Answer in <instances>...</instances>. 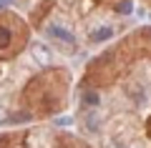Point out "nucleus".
I'll list each match as a JSON object with an SVG mask.
<instances>
[{
	"mask_svg": "<svg viewBox=\"0 0 151 148\" xmlns=\"http://www.w3.org/2000/svg\"><path fill=\"white\" fill-rule=\"evenodd\" d=\"M48 35H53V38H58V40H63V43H73V35H70L68 30H63V28H58V25H48Z\"/></svg>",
	"mask_w": 151,
	"mask_h": 148,
	"instance_id": "1",
	"label": "nucleus"
},
{
	"mask_svg": "<svg viewBox=\"0 0 151 148\" xmlns=\"http://www.w3.org/2000/svg\"><path fill=\"white\" fill-rule=\"evenodd\" d=\"M8 45H10V30H8L5 25H0V50L8 48Z\"/></svg>",
	"mask_w": 151,
	"mask_h": 148,
	"instance_id": "2",
	"label": "nucleus"
},
{
	"mask_svg": "<svg viewBox=\"0 0 151 148\" xmlns=\"http://www.w3.org/2000/svg\"><path fill=\"white\" fill-rule=\"evenodd\" d=\"M113 35V30H111V28H101V30H96V33H93V40H106V38H111Z\"/></svg>",
	"mask_w": 151,
	"mask_h": 148,
	"instance_id": "3",
	"label": "nucleus"
},
{
	"mask_svg": "<svg viewBox=\"0 0 151 148\" xmlns=\"http://www.w3.org/2000/svg\"><path fill=\"white\" fill-rule=\"evenodd\" d=\"M83 101H86L88 106H96V103H98V95H96V93H86V98H83Z\"/></svg>",
	"mask_w": 151,
	"mask_h": 148,
	"instance_id": "4",
	"label": "nucleus"
},
{
	"mask_svg": "<svg viewBox=\"0 0 151 148\" xmlns=\"http://www.w3.org/2000/svg\"><path fill=\"white\" fill-rule=\"evenodd\" d=\"M119 13H124V15H126V13H131V0H124V3H121V5H119Z\"/></svg>",
	"mask_w": 151,
	"mask_h": 148,
	"instance_id": "5",
	"label": "nucleus"
},
{
	"mask_svg": "<svg viewBox=\"0 0 151 148\" xmlns=\"http://www.w3.org/2000/svg\"><path fill=\"white\" fill-rule=\"evenodd\" d=\"M13 0H0V8H5V5H10Z\"/></svg>",
	"mask_w": 151,
	"mask_h": 148,
	"instance_id": "6",
	"label": "nucleus"
}]
</instances>
